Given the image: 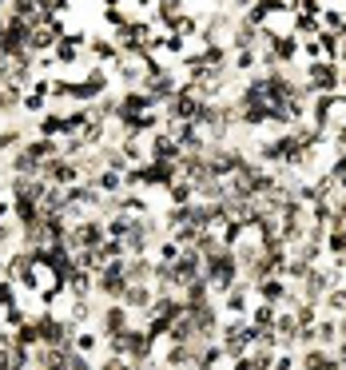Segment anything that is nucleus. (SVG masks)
I'll use <instances>...</instances> for the list:
<instances>
[{
    "label": "nucleus",
    "instance_id": "f03ea898",
    "mask_svg": "<svg viewBox=\"0 0 346 370\" xmlns=\"http://www.w3.org/2000/svg\"><path fill=\"white\" fill-rule=\"evenodd\" d=\"M303 370H342L334 346H303V358H298Z\"/></svg>",
    "mask_w": 346,
    "mask_h": 370
},
{
    "label": "nucleus",
    "instance_id": "20e7f679",
    "mask_svg": "<svg viewBox=\"0 0 346 370\" xmlns=\"http://www.w3.org/2000/svg\"><path fill=\"white\" fill-rule=\"evenodd\" d=\"M314 343L319 346L338 343V322H334V315H319V322H314Z\"/></svg>",
    "mask_w": 346,
    "mask_h": 370
},
{
    "label": "nucleus",
    "instance_id": "423d86ee",
    "mask_svg": "<svg viewBox=\"0 0 346 370\" xmlns=\"http://www.w3.org/2000/svg\"><path fill=\"white\" fill-rule=\"evenodd\" d=\"M322 251H331L334 259H338V255H346V227H331V231H326V239H322Z\"/></svg>",
    "mask_w": 346,
    "mask_h": 370
},
{
    "label": "nucleus",
    "instance_id": "7ed1b4c3",
    "mask_svg": "<svg viewBox=\"0 0 346 370\" xmlns=\"http://www.w3.org/2000/svg\"><path fill=\"white\" fill-rule=\"evenodd\" d=\"M99 327H104V334H108V338H120V334L127 331V310H124V303H111V307L104 310V322H99Z\"/></svg>",
    "mask_w": 346,
    "mask_h": 370
},
{
    "label": "nucleus",
    "instance_id": "1a4fd4ad",
    "mask_svg": "<svg viewBox=\"0 0 346 370\" xmlns=\"http://www.w3.org/2000/svg\"><path fill=\"white\" fill-rule=\"evenodd\" d=\"M334 64H342V68H346V36H338V52H334Z\"/></svg>",
    "mask_w": 346,
    "mask_h": 370
},
{
    "label": "nucleus",
    "instance_id": "f257e3e1",
    "mask_svg": "<svg viewBox=\"0 0 346 370\" xmlns=\"http://www.w3.org/2000/svg\"><path fill=\"white\" fill-rule=\"evenodd\" d=\"M303 84H307L314 96L338 92V64L334 60H307V80H303Z\"/></svg>",
    "mask_w": 346,
    "mask_h": 370
},
{
    "label": "nucleus",
    "instance_id": "6e6552de",
    "mask_svg": "<svg viewBox=\"0 0 346 370\" xmlns=\"http://www.w3.org/2000/svg\"><path fill=\"white\" fill-rule=\"evenodd\" d=\"M72 346L80 350V355H92V350H96V334H88V331H84V334H80V338H76Z\"/></svg>",
    "mask_w": 346,
    "mask_h": 370
},
{
    "label": "nucleus",
    "instance_id": "9d476101",
    "mask_svg": "<svg viewBox=\"0 0 346 370\" xmlns=\"http://www.w3.org/2000/svg\"><path fill=\"white\" fill-rule=\"evenodd\" d=\"M334 275H338V279H346V255H338V259H334Z\"/></svg>",
    "mask_w": 346,
    "mask_h": 370
},
{
    "label": "nucleus",
    "instance_id": "39448f33",
    "mask_svg": "<svg viewBox=\"0 0 346 370\" xmlns=\"http://www.w3.org/2000/svg\"><path fill=\"white\" fill-rule=\"evenodd\" d=\"M319 307L334 310V315H342V310H346V279H342V283H334L331 291L322 295V303H319Z\"/></svg>",
    "mask_w": 346,
    "mask_h": 370
},
{
    "label": "nucleus",
    "instance_id": "0eeeda50",
    "mask_svg": "<svg viewBox=\"0 0 346 370\" xmlns=\"http://www.w3.org/2000/svg\"><path fill=\"white\" fill-rule=\"evenodd\" d=\"M20 144V128H8V132H0V151H13Z\"/></svg>",
    "mask_w": 346,
    "mask_h": 370
}]
</instances>
